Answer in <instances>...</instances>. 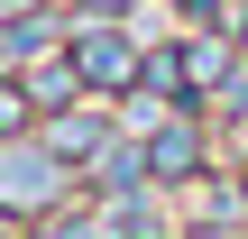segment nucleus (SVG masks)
Instances as JSON below:
<instances>
[{
  "instance_id": "nucleus-2",
  "label": "nucleus",
  "mask_w": 248,
  "mask_h": 239,
  "mask_svg": "<svg viewBox=\"0 0 248 239\" xmlns=\"http://www.w3.org/2000/svg\"><path fill=\"white\" fill-rule=\"evenodd\" d=\"M129 64H138V55H129V37H120V28H110V37L92 28V37L74 46V74H83V83H110V92H120V83H129Z\"/></svg>"
},
{
  "instance_id": "nucleus-3",
  "label": "nucleus",
  "mask_w": 248,
  "mask_h": 239,
  "mask_svg": "<svg viewBox=\"0 0 248 239\" xmlns=\"http://www.w3.org/2000/svg\"><path fill=\"white\" fill-rule=\"evenodd\" d=\"M147 166H156V175H193V129H166V138L147 147Z\"/></svg>"
},
{
  "instance_id": "nucleus-6",
  "label": "nucleus",
  "mask_w": 248,
  "mask_h": 239,
  "mask_svg": "<svg viewBox=\"0 0 248 239\" xmlns=\"http://www.w3.org/2000/svg\"><path fill=\"white\" fill-rule=\"evenodd\" d=\"M64 239H101V230H64Z\"/></svg>"
},
{
  "instance_id": "nucleus-5",
  "label": "nucleus",
  "mask_w": 248,
  "mask_h": 239,
  "mask_svg": "<svg viewBox=\"0 0 248 239\" xmlns=\"http://www.w3.org/2000/svg\"><path fill=\"white\" fill-rule=\"evenodd\" d=\"M18 120H28V92H9V83H0V138H9Z\"/></svg>"
},
{
  "instance_id": "nucleus-1",
  "label": "nucleus",
  "mask_w": 248,
  "mask_h": 239,
  "mask_svg": "<svg viewBox=\"0 0 248 239\" xmlns=\"http://www.w3.org/2000/svg\"><path fill=\"white\" fill-rule=\"evenodd\" d=\"M55 184H64V157H55V147H9V157H0V203H9V212L46 203Z\"/></svg>"
},
{
  "instance_id": "nucleus-4",
  "label": "nucleus",
  "mask_w": 248,
  "mask_h": 239,
  "mask_svg": "<svg viewBox=\"0 0 248 239\" xmlns=\"http://www.w3.org/2000/svg\"><path fill=\"white\" fill-rule=\"evenodd\" d=\"M92 138H101L92 120H55V157H64V166H74V157H92Z\"/></svg>"
}]
</instances>
